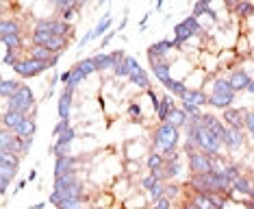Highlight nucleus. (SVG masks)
Masks as SVG:
<instances>
[{
    "mask_svg": "<svg viewBox=\"0 0 254 209\" xmlns=\"http://www.w3.org/2000/svg\"><path fill=\"white\" fill-rule=\"evenodd\" d=\"M204 90L209 92V107L217 109V111L235 107L237 96H239L233 87H230L228 79L224 77V74H209V81H206Z\"/></svg>",
    "mask_w": 254,
    "mask_h": 209,
    "instance_id": "obj_1",
    "label": "nucleus"
},
{
    "mask_svg": "<svg viewBox=\"0 0 254 209\" xmlns=\"http://www.w3.org/2000/svg\"><path fill=\"white\" fill-rule=\"evenodd\" d=\"M150 153H159V155H172L181 148V131L176 126H172L170 122L165 124H157L154 131L150 133V144H148Z\"/></svg>",
    "mask_w": 254,
    "mask_h": 209,
    "instance_id": "obj_2",
    "label": "nucleus"
},
{
    "mask_svg": "<svg viewBox=\"0 0 254 209\" xmlns=\"http://www.w3.org/2000/svg\"><path fill=\"white\" fill-rule=\"evenodd\" d=\"M53 190L59 192L63 199L87 201V194H85V181L78 177V172H70V174H63V177H57Z\"/></svg>",
    "mask_w": 254,
    "mask_h": 209,
    "instance_id": "obj_3",
    "label": "nucleus"
},
{
    "mask_svg": "<svg viewBox=\"0 0 254 209\" xmlns=\"http://www.w3.org/2000/svg\"><path fill=\"white\" fill-rule=\"evenodd\" d=\"M174 35V42L176 46H183V44H189L191 39L195 37H206V31H204V26H202V22L198 20V17H193L191 13H189L187 17H183L178 24H174V31H172Z\"/></svg>",
    "mask_w": 254,
    "mask_h": 209,
    "instance_id": "obj_4",
    "label": "nucleus"
},
{
    "mask_svg": "<svg viewBox=\"0 0 254 209\" xmlns=\"http://www.w3.org/2000/svg\"><path fill=\"white\" fill-rule=\"evenodd\" d=\"M2 103H4V109H11V111H18V113H24V115H31L37 109L33 87H28L26 83H22L20 90L15 92L9 101H2Z\"/></svg>",
    "mask_w": 254,
    "mask_h": 209,
    "instance_id": "obj_5",
    "label": "nucleus"
},
{
    "mask_svg": "<svg viewBox=\"0 0 254 209\" xmlns=\"http://www.w3.org/2000/svg\"><path fill=\"white\" fill-rule=\"evenodd\" d=\"M33 31L35 33H50V35H59V37L72 39L74 24H67V22L59 20L57 15H53V17H37L35 24H33Z\"/></svg>",
    "mask_w": 254,
    "mask_h": 209,
    "instance_id": "obj_6",
    "label": "nucleus"
},
{
    "mask_svg": "<svg viewBox=\"0 0 254 209\" xmlns=\"http://www.w3.org/2000/svg\"><path fill=\"white\" fill-rule=\"evenodd\" d=\"M28 46H39V48H46L55 55H63V50L70 46V39L59 37V35H50V33H35L31 31L28 35Z\"/></svg>",
    "mask_w": 254,
    "mask_h": 209,
    "instance_id": "obj_7",
    "label": "nucleus"
},
{
    "mask_svg": "<svg viewBox=\"0 0 254 209\" xmlns=\"http://www.w3.org/2000/svg\"><path fill=\"white\" fill-rule=\"evenodd\" d=\"M13 74L18 77L20 81H28V79H35V77H42L44 72H48L50 63H44V61H37V59H31V57H22V59L15 63L13 68Z\"/></svg>",
    "mask_w": 254,
    "mask_h": 209,
    "instance_id": "obj_8",
    "label": "nucleus"
},
{
    "mask_svg": "<svg viewBox=\"0 0 254 209\" xmlns=\"http://www.w3.org/2000/svg\"><path fill=\"white\" fill-rule=\"evenodd\" d=\"M113 15H111V11H105V15L102 17H98V22L94 24V28H89L87 33L83 35V37L78 39V52L85 48L87 44H91V42H96V39H102V35H107V33H111L113 31Z\"/></svg>",
    "mask_w": 254,
    "mask_h": 209,
    "instance_id": "obj_9",
    "label": "nucleus"
},
{
    "mask_svg": "<svg viewBox=\"0 0 254 209\" xmlns=\"http://www.w3.org/2000/svg\"><path fill=\"white\" fill-rule=\"evenodd\" d=\"M124 63L130 68V77H128V83L132 85V87H137V90L141 92H150L152 90V81H150V77H148V72L143 70L141 66H139V61L135 59L132 55H126V59H124Z\"/></svg>",
    "mask_w": 254,
    "mask_h": 209,
    "instance_id": "obj_10",
    "label": "nucleus"
},
{
    "mask_svg": "<svg viewBox=\"0 0 254 209\" xmlns=\"http://www.w3.org/2000/svg\"><path fill=\"white\" fill-rule=\"evenodd\" d=\"M94 61H96V68L100 74H107V72H113L118 63H122L126 59V50L118 48V50H111V52H105V50H96L94 55Z\"/></svg>",
    "mask_w": 254,
    "mask_h": 209,
    "instance_id": "obj_11",
    "label": "nucleus"
},
{
    "mask_svg": "<svg viewBox=\"0 0 254 209\" xmlns=\"http://www.w3.org/2000/svg\"><path fill=\"white\" fill-rule=\"evenodd\" d=\"M187 159V170L189 174H206L215 170V164H213V157L202 153V150H191V153L185 155Z\"/></svg>",
    "mask_w": 254,
    "mask_h": 209,
    "instance_id": "obj_12",
    "label": "nucleus"
},
{
    "mask_svg": "<svg viewBox=\"0 0 254 209\" xmlns=\"http://www.w3.org/2000/svg\"><path fill=\"white\" fill-rule=\"evenodd\" d=\"M174 50H178V46L174 42V37H165V39H159V42H154V44H150L148 46V50H146V55H148V63H157V61H165V59H170V55Z\"/></svg>",
    "mask_w": 254,
    "mask_h": 209,
    "instance_id": "obj_13",
    "label": "nucleus"
},
{
    "mask_svg": "<svg viewBox=\"0 0 254 209\" xmlns=\"http://www.w3.org/2000/svg\"><path fill=\"white\" fill-rule=\"evenodd\" d=\"M76 137H78V131H76V126H72V129H67L61 137H57L55 142L50 144V146H48V153L55 155V159H57V157L72 155L70 150H72V144L76 142Z\"/></svg>",
    "mask_w": 254,
    "mask_h": 209,
    "instance_id": "obj_14",
    "label": "nucleus"
},
{
    "mask_svg": "<svg viewBox=\"0 0 254 209\" xmlns=\"http://www.w3.org/2000/svg\"><path fill=\"white\" fill-rule=\"evenodd\" d=\"M24 142H26V139L18 137L15 133H11L7 129L0 131V153H9V155L24 157Z\"/></svg>",
    "mask_w": 254,
    "mask_h": 209,
    "instance_id": "obj_15",
    "label": "nucleus"
},
{
    "mask_svg": "<svg viewBox=\"0 0 254 209\" xmlns=\"http://www.w3.org/2000/svg\"><path fill=\"white\" fill-rule=\"evenodd\" d=\"M246 146H248L246 131H239V129H228L226 131V137H224V150H226L228 155L244 153Z\"/></svg>",
    "mask_w": 254,
    "mask_h": 209,
    "instance_id": "obj_16",
    "label": "nucleus"
},
{
    "mask_svg": "<svg viewBox=\"0 0 254 209\" xmlns=\"http://www.w3.org/2000/svg\"><path fill=\"white\" fill-rule=\"evenodd\" d=\"M246 115H248V109L246 107H230V109H224L219 113V118L224 120V124L228 129H239V131H246Z\"/></svg>",
    "mask_w": 254,
    "mask_h": 209,
    "instance_id": "obj_17",
    "label": "nucleus"
},
{
    "mask_svg": "<svg viewBox=\"0 0 254 209\" xmlns=\"http://www.w3.org/2000/svg\"><path fill=\"white\" fill-rule=\"evenodd\" d=\"M185 168H187V159H185V153H181V150H176V153L167 155L165 157V177L167 181H174V179H178L181 174L185 172Z\"/></svg>",
    "mask_w": 254,
    "mask_h": 209,
    "instance_id": "obj_18",
    "label": "nucleus"
},
{
    "mask_svg": "<svg viewBox=\"0 0 254 209\" xmlns=\"http://www.w3.org/2000/svg\"><path fill=\"white\" fill-rule=\"evenodd\" d=\"M22 157L20 155H9V153H0V177H7L11 181L18 179L20 172Z\"/></svg>",
    "mask_w": 254,
    "mask_h": 209,
    "instance_id": "obj_19",
    "label": "nucleus"
},
{
    "mask_svg": "<svg viewBox=\"0 0 254 209\" xmlns=\"http://www.w3.org/2000/svg\"><path fill=\"white\" fill-rule=\"evenodd\" d=\"M228 83L230 87L237 92V94H241V92H248V87H250V83L254 81V77H250V74L246 72L241 66H237V68H230V72H228Z\"/></svg>",
    "mask_w": 254,
    "mask_h": 209,
    "instance_id": "obj_20",
    "label": "nucleus"
},
{
    "mask_svg": "<svg viewBox=\"0 0 254 209\" xmlns=\"http://www.w3.org/2000/svg\"><path fill=\"white\" fill-rule=\"evenodd\" d=\"M80 168V157L78 155H65V157H57L55 159V179L63 177V174L78 172Z\"/></svg>",
    "mask_w": 254,
    "mask_h": 209,
    "instance_id": "obj_21",
    "label": "nucleus"
},
{
    "mask_svg": "<svg viewBox=\"0 0 254 209\" xmlns=\"http://www.w3.org/2000/svg\"><path fill=\"white\" fill-rule=\"evenodd\" d=\"M202 124L206 126L211 133H215V135L222 139V144H224V137H226V131H228V126L224 124V120L219 118L217 113H211V111H204V115H202Z\"/></svg>",
    "mask_w": 254,
    "mask_h": 209,
    "instance_id": "obj_22",
    "label": "nucleus"
},
{
    "mask_svg": "<svg viewBox=\"0 0 254 209\" xmlns=\"http://www.w3.org/2000/svg\"><path fill=\"white\" fill-rule=\"evenodd\" d=\"M72 109H74V92L63 87V92L59 94V104H57V115H59V120H70Z\"/></svg>",
    "mask_w": 254,
    "mask_h": 209,
    "instance_id": "obj_23",
    "label": "nucleus"
},
{
    "mask_svg": "<svg viewBox=\"0 0 254 209\" xmlns=\"http://www.w3.org/2000/svg\"><path fill=\"white\" fill-rule=\"evenodd\" d=\"M181 103L193 104V107H198V109H204V107H209V92L206 90H189L187 87V92H185V96L181 98Z\"/></svg>",
    "mask_w": 254,
    "mask_h": 209,
    "instance_id": "obj_24",
    "label": "nucleus"
},
{
    "mask_svg": "<svg viewBox=\"0 0 254 209\" xmlns=\"http://www.w3.org/2000/svg\"><path fill=\"white\" fill-rule=\"evenodd\" d=\"M150 70H152V77L157 79L163 87L172 81V66H170V59L157 61V63H150Z\"/></svg>",
    "mask_w": 254,
    "mask_h": 209,
    "instance_id": "obj_25",
    "label": "nucleus"
},
{
    "mask_svg": "<svg viewBox=\"0 0 254 209\" xmlns=\"http://www.w3.org/2000/svg\"><path fill=\"white\" fill-rule=\"evenodd\" d=\"M9 35H24L20 17L4 15L2 20H0V37H9Z\"/></svg>",
    "mask_w": 254,
    "mask_h": 209,
    "instance_id": "obj_26",
    "label": "nucleus"
},
{
    "mask_svg": "<svg viewBox=\"0 0 254 209\" xmlns=\"http://www.w3.org/2000/svg\"><path fill=\"white\" fill-rule=\"evenodd\" d=\"M176 107H178V104H176V101H174V96H172V94H165L163 98H161L159 111H157V124H165Z\"/></svg>",
    "mask_w": 254,
    "mask_h": 209,
    "instance_id": "obj_27",
    "label": "nucleus"
},
{
    "mask_svg": "<svg viewBox=\"0 0 254 209\" xmlns=\"http://www.w3.org/2000/svg\"><path fill=\"white\" fill-rule=\"evenodd\" d=\"M28 115L24 113H18V111H11V109H4L2 111V129H7L11 133H15L22 126V122H24Z\"/></svg>",
    "mask_w": 254,
    "mask_h": 209,
    "instance_id": "obj_28",
    "label": "nucleus"
},
{
    "mask_svg": "<svg viewBox=\"0 0 254 209\" xmlns=\"http://www.w3.org/2000/svg\"><path fill=\"white\" fill-rule=\"evenodd\" d=\"M76 72L83 77L85 81H87L89 77H94V74H98V68H96V61H94V57H85V59H78L76 63L72 66Z\"/></svg>",
    "mask_w": 254,
    "mask_h": 209,
    "instance_id": "obj_29",
    "label": "nucleus"
},
{
    "mask_svg": "<svg viewBox=\"0 0 254 209\" xmlns=\"http://www.w3.org/2000/svg\"><path fill=\"white\" fill-rule=\"evenodd\" d=\"M233 15H235V20L248 22L250 17H254V2H248V0H239V2H235Z\"/></svg>",
    "mask_w": 254,
    "mask_h": 209,
    "instance_id": "obj_30",
    "label": "nucleus"
},
{
    "mask_svg": "<svg viewBox=\"0 0 254 209\" xmlns=\"http://www.w3.org/2000/svg\"><path fill=\"white\" fill-rule=\"evenodd\" d=\"M124 209H150V201H148L146 192H141V194L130 192L128 199L124 201Z\"/></svg>",
    "mask_w": 254,
    "mask_h": 209,
    "instance_id": "obj_31",
    "label": "nucleus"
},
{
    "mask_svg": "<svg viewBox=\"0 0 254 209\" xmlns=\"http://www.w3.org/2000/svg\"><path fill=\"white\" fill-rule=\"evenodd\" d=\"M22 83L24 81H20V79H2V83H0V96H2V101H9L22 87Z\"/></svg>",
    "mask_w": 254,
    "mask_h": 209,
    "instance_id": "obj_32",
    "label": "nucleus"
},
{
    "mask_svg": "<svg viewBox=\"0 0 254 209\" xmlns=\"http://www.w3.org/2000/svg\"><path fill=\"white\" fill-rule=\"evenodd\" d=\"M37 133V118H33V115H28V118L22 122V126L18 131H15V135L22 137V139H33Z\"/></svg>",
    "mask_w": 254,
    "mask_h": 209,
    "instance_id": "obj_33",
    "label": "nucleus"
},
{
    "mask_svg": "<svg viewBox=\"0 0 254 209\" xmlns=\"http://www.w3.org/2000/svg\"><path fill=\"white\" fill-rule=\"evenodd\" d=\"M0 39H2V48H7V50L22 52L24 48H28L24 35H9V37H0Z\"/></svg>",
    "mask_w": 254,
    "mask_h": 209,
    "instance_id": "obj_34",
    "label": "nucleus"
},
{
    "mask_svg": "<svg viewBox=\"0 0 254 209\" xmlns=\"http://www.w3.org/2000/svg\"><path fill=\"white\" fill-rule=\"evenodd\" d=\"M126 115H128L132 122H143V118H146V109H143L139 98H135V101L128 103V107H126Z\"/></svg>",
    "mask_w": 254,
    "mask_h": 209,
    "instance_id": "obj_35",
    "label": "nucleus"
},
{
    "mask_svg": "<svg viewBox=\"0 0 254 209\" xmlns=\"http://www.w3.org/2000/svg\"><path fill=\"white\" fill-rule=\"evenodd\" d=\"M143 166H146L148 172H154V170H163L165 168V157L159 155V153H148L146 159H143Z\"/></svg>",
    "mask_w": 254,
    "mask_h": 209,
    "instance_id": "obj_36",
    "label": "nucleus"
},
{
    "mask_svg": "<svg viewBox=\"0 0 254 209\" xmlns=\"http://www.w3.org/2000/svg\"><path fill=\"white\" fill-rule=\"evenodd\" d=\"M167 122H170L172 126H176L178 131H185V126L189 124V115L185 113V111H183V107L178 104L174 111H172V115H170V120H167Z\"/></svg>",
    "mask_w": 254,
    "mask_h": 209,
    "instance_id": "obj_37",
    "label": "nucleus"
},
{
    "mask_svg": "<svg viewBox=\"0 0 254 209\" xmlns=\"http://www.w3.org/2000/svg\"><path fill=\"white\" fill-rule=\"evenodd\" d=\"M28 55L26 57H31V59H37V61H44V63H50L55 59V52H50V50H46V48H39V46H28Z\"/></svg>",
    "mask_w": 254,
    "mask_h": 209,
    "instance_id": "obj_38",
    "label": "nucleus"
},
{
    "mask_svg": "<svg viewBox=\"0 0 254 209\" xmlns=\"http://www.w3.org/2000/svg\"><path fill=\"white\" fill-rule=\"evenodd\" d=\"M252 188H254V181H252L250 177H248V174H241V177L233 183V190H235V192H239V194H244V196L250 194V190H252Z\"/></svg>",
    "mask_w": 254,
    "mask_h": 209,
    "instance_id": "obj_39",
    "label": "nucleus"
},
{
    "mask_svg": "<svg viewBox=\"0 0 254 209\" xmlns=\"http://www.w3.org/2000/svg\"><path fill=\"white\" fill-rule=\"evenodd\" d=\"M165 196H167L170 201L176 203V201L183 196V188H181L178 183H174V181H167V183H165Z\"/></svg>",
    "mask_w": 254,
    "mask_h": 209,
    "instance_id": "obj_40",
    "label": "nucleus"
},
{
    "mask_svg": "<svg viewBox=\"0 0 254 209\" xmlns=\"http://www.w3.org/2000/svg\"><path fill=\"white\" fill-rule=\"evenodd\" d=\"M193 203V205H198L200 209H215L211 203V196L209 194H191V199H189Z\"/></svg>",
    "mask_w": 254,
    "mask_h": 209,
    "instance_id": "obj_41",
    "label": "nucleus"
},
{
    "mask_svg": "<svg viewBox=\"0 0 254 209\" xmlns=\"http://www.w3.org/2000/svg\"><path fill=\"white\" fill-rule=\"evenodd\" d=\"M2 66H7V68H13L15 63H18L22 57H20V52L18 50H7V48H2Z\"/></svg>",
    "mask_w": 254,
    "mask_h": 209,
    "instance_id": "obj_42",
    "label": "nucleus"
},
{
    "mask_svg": "<svg viewBox=\"0 0 254 209\" xmlns=\"http://www.w3.org/2000/svg\"><path fill=\"white\" fill-rule=\"evenodd\" d=\"M246 135H248V142L254 144V109H248V115H246Z\"/></svg>",
    "mask_w": 254,
    "mask_h": 209,
    "instance_id": "obj_43",
    "label": "nucleus"
},
{
    "mask_svg": "<svg viewBox=\"0 0 254 209\" xmlns=\"http://www.w3.org/2000/svg\"><path fill=\"white\" fill-rule=\"evenodd\" d=\"M209 7H211L209 0H198V2H193V7H191V15L200 20V17L206 13V9H209Z\"/></svg>",
    "mask_w": 254,
    "mask_h": 209,
    "instance_id": "obj_44",
    "label": "nucleus"
},
{
    "mask_svg": "<svg viewBox=\"0 0 254 209\" xmlns=\"http://www.w3.org/2000/svg\"><path fill=\"white\" fill-rule=\"evenodd\" d=\"M72 120H59V122H57V124H55V129H53V137L57 139V137H61L63 135V133H65L67 129H72Z\"/></svg>",
    "mask_w": 254,
    "mask_h": 209,
    "instance_id": "obj_45",
    "label": "nucleus"
},
{
    "mask_svg": "<svg viewBox=\"0 0 254 209\" xmlns=\"http://www.w3.org/2000/svg\"><path fill=\"white\" fill-rule=\"evenodd\" d=\"M150 209H174V201H170L167 196H163V199L154 201L152 205H150Z\"/></svg>",
    "mask_w": 254,
    "mask_h": 209,
    "instance_id": "obj_46",
    "label": "nucleus"
},
{
    "mask_svg": "<svg viewBox=\"0 0 254 209\" xmlns=\"http://www.w3.org/2000/svg\"><path fill=\"white\" fill-rule=\"evenodd\" d=\"M115 35H118V31H115V28H113V31H111V33H107V35H105V37H102V39H100V46H98V50H105V48H107V46H109V44H111V42H113V39H115Z\"/></svg>",
    "mask_w": 254,
    "mask_h": 209,
    "instance_id": "obj_47",
    "label": "nucleus"
},
{
    "mask_svg": "<svg viewBox=\"0 0 254 209\" xmlns=\"http://www.w3.org/2000/svg\"><path fill=\"white\" fill-rule=\"evenodd\" d=\"M141 170V161H132V159H126V172H128V177L132 172H139Z\"/></svg>",
    "mask_w": 254,
    "mask_h": 209,
    "instance_id": "obj_48",
    "label": "nucleus"
},
{
    "mask_svg": "<svg viewBox=\"0 0 254 209\" xmlns=\"http://www.w3.org/2000/svg\"><path fill=\"white\" fill-rule=\"evenodd\" d=\"M61 199H63V196L59 194V192H50V196H48V203H50V205H55V209L57 207H59V203H61Z\"/></svg>",
    "mask_w": 254,
    "mask_h": 209,
    "instance_id": "obj_49",
    "label": "nucleus"
},
{
    "mask_svg": "<svg viewBox=\"0 0 254 209\" xmlns=\"http://www.w3.org/2000/svg\"><path fill=\"white\" fill-rule=\"evenodd\" d=\"M9 185H11V179H7V177H0V194H7L9 192Z\"/></svg>",
    "mask_w": 254,
    "mask_h": 209,
    "instance_id": "obj_50",
    "label": "nucleus"
},
{
    "mask_svg": "<svg viewBox=\"0 0 254 209\" xmlns=\"http://www.w3.org/2000/svg\"><path fill=\"white\" fill-rule=\"evenodd\" d=\"M37 177H39L37 168H31V170H28V174H26V181H28V183H33V181H37Z\"/></svg>",
    "mask_w": 254,
    "mask_h": 209,
    "instance_id": "obj_51",
    "label": "nucleus"
},
{
    "mask_svg": "<svg viewBox=\"0 0 254 209\" xmlns=\"http://www.w3.org/2000/svg\"><path fill=\"white\" fill-rule=\"evenodd\" d=\"M126 24H128V9L124 11V17H122V22H120V26L115 28V31H118V33H120V31H124V28H126Z\"/></svg>",
    "mask_w": 254,
    "mask_h": 209,
    "instance_id": "obj_52",
    "label": "nucleus"
},
{
    "mask_svg": "<svg viewBox=\"0 0 254 209\" xmlns=\"http://www.w3.org/2000/svg\"><path fill=\"white\" fill-rule=\"evenodd\" d=\"M26 183H28V181H26V179H20V181H18V183H15V190H13V194H20V192H22V190H24V188H26Z\"/></svg>",
    "mask_w": 254,
    "mask_h": 209,
    "instance_id": "obj_53",
    "label": "nucleus"
},
{
    "mask_svg": "<svg viewBox=\"0 0 254 209\" xmlns=\"http://www.w3.org/2000/svg\"><path fill=\"white\" fill-rule=\"evenodd\" d=\"M70 77H72V72H70V70H65V72H61V83H63V85H67V83H70Z\"/></svg>",
    "mask_w": 254,
    "mask_h": 209,
    "instance_id": "obj_54",
    "label": "nucleus"
},
{
    "mask_svg": "<svg viewBox=\"0 0 254 209\" xmlns=\"http://www.w3.org/2000/svg\"><path fill=\"white\" fill-rule=\"evenodd\" d=\"M148 20H150V11H148V13L141 17V22H139V31H146V26H148Z\"/></svg>",
    "mask_w": 254,
    "mask_h": 209,
    "instance_id": "obj_55",
    "label": "nucleus"
},
{
    "mask_svg": "<svg viewBox=\"0 0 254 209\" xmlns=\"http://www.w3.org/2000/svg\"><path fill=\"white\" fill-rule=\"evenodd\" d=\"M46 205H48V201H42V203H35V205H31L28 209H44Z\"/></svg>",
    "mask_w": 254,
    "mask_h": 209,
    "instance_id": "obj_56",
    "label": "nucleus"
},
{
    "mask_svg": "<svg viewBox=\"0 0 254 209\" xmlns=\"http://www.w3.org/2000/svg\"><path fill=\"white\" fill-rule=\"evenodd\" d=\"M248 94H252V96H254V81L250 83V87H248Z\"/></svg>",
    "mask_w": 254,
    "mask_h": 209,
    "instance_id": "obj_57",
    "label": "nucleus"
},
{
    "mask_svg": "<svg viewBox=\"0 0 254 209\" xmlns=\"http://www.w3.org/2000/svg\"><path fill=\"white\" fill-rule=\"evenodd\" d=\"M244 205H246V209H254V203H252V201H248V203H244Z\"/></svg>",
    "mask_w": 254,
    "mask_h": 209,
    "instance_id": "obj_58",
    "label": "nucleus"
},
{
    "mask_svg": "<svg viewBox=\"0 0 254 209\" xmlns=\"http://www.w3.org/2000/svg\"><path fill=\"white\" fill-rule=\"evenodd\" d=\"M248 201H252V203H254V188L250 190V194H248Z\"/></svg>",
    "mask_w": 254,
    "mask_h": 209,
    "instance_id": "obj_59",
    "label": "nucleus"
}]
</instances>
